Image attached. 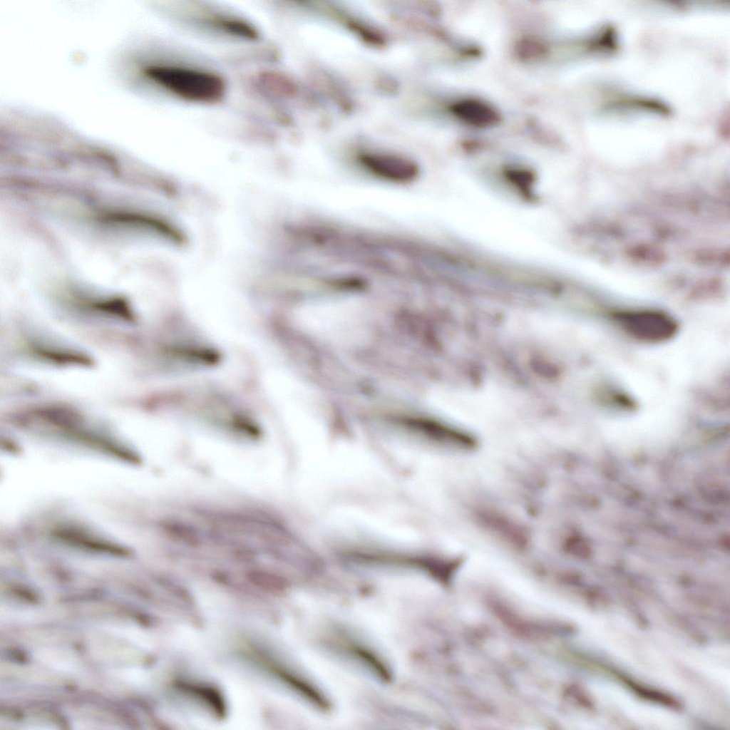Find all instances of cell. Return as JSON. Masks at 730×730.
<instances>
[{
  "mask_svg": "<svg viewBox=\"0 0 730 730\" xmlns=\"http://www.w3.org/2000/svg\"><path fill=\"white\" fill-rule=\"evenodd\" d=\"M296 319L309 335L338 347L362 346L371 336V317L364 307L355 302L309 304L299 309Z\"/></svg>",
  "mask_w": 730,
  "mask_h": 730,
  "instance_id": "cell-1",
  "label": "cell"
},
{
  "mask_svg": "<svg viewBox=\"0 0 730 730\" xmlns=\"http://www.w3.org/2000/svg\"><path fill=\"white\" fill-rule=\"evenodd\" d=\"M145 74L173 95L191 102L215 103L225 91V81L219 75L200 68L155 65L146 68Z\"/></svg>",
  "mask_w": 730,
  "mask_h": 730,
  "instance_id": "cell-2",
  "label": "cell"
},
{
  "mask_svg": "<svg viewBox=\"0 0 730 730\" xmlns=\"http://www.w3.org/2000/svg\"><path fill=\"white\" fill-rule=\"evenodd\" d=\"M474 515L483 527L508 545L518 550L528 547L529 532L503 512L487 506H477Z\"/></svg>",
  "mask_w": 730,
  "mask_h": 730,
  "instance_id": "cell-3",
  "label": "cell"
},
{
  "mask_svg": "<svg viewBox=\"0 0 730 730\" xmlns=\"http://www.w3.org/2000/svg\"><path fill=\"white\" fill-rule=\"evenodd\" d=\"M453 110L458 118L473 126H491L498 120V115L492 108L477 101H460Z\"/></svg>",
  "mask_w": 730,
  "mask_h": 730,
  "instance_id": "cell-4",
  "label": "cell"
},
{
  "mask_svg": "<svg viewBox=\"0 0 730 730\" xmlns=\"http://www.w3.org/2000/svg\"><path fill=\"white\" fill-rule=\"evenodd\" d=\"M364 164L373 172L392 180L404 181L413 176V168L397 159L369 156L364 158Z\"/></svg>",
  "mask_w": 730,
  "mask_h": 730,
  "instance_id": "cell-5",
  "label": "cell"
},
{
  "mask_svg": "<svg viewBox=\"0 0 730 730\" xmlns=\"http://www.w3.org/2000/svg\"><path fill=\"white\" fill-rule=\"evenodd\" d=\"M166 530L175 540L189 547H197L201 543L198 530L187 523L178 520L170 521Z\"/></svg>",
  "mask_w": 730,
  "mask_h": 730,
  "instance_id": "cell-6",
  "label": "cell"
}]
</instances>
